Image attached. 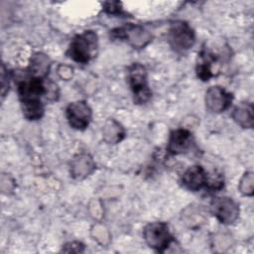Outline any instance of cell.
Returning <instances> with one entry per match:
<instances>
[{"mask_svg": "<svg viewBox=\"0 0 254 254\" xmlns=\"http://www.w3.org/2000/svg\"><path fill=\"white\" fill-rule=\"evenodd\" d=\"M17 80V91L23 115L28 120L40 119L45 111L42 95H47L46 78L33 76L27 72Z\"/></svg>", "mask_w": 254, "mask_h": 254, "instance_id": "1", "label": "cell"}, {"mask_svg": "<svg viewBox=\"0 0 254 254\" xmlns=\"http://www.w3.org/2000/svg\"><path fill=\"white\" fill-rule=\"evenodd\" d=\"M98 50V38L93 31H84L76 35L69 44L67 56L79 64H87L96 55Z\"/></svg>", "mask_w": 254, "mask_h": 254, "instance_id": "2", "label": "cell"}, {"mask_svg": "<svg viewBox=\"0 0 254 254\" xmlns=\"http://www.w3.org/2000/svg\"><path fill=\"white\" fill-rule=\"evenodd\" d=\"M127 79L134 96V102L142 104L151 97V90L148 85L147 70L139 63H134L127 68Z\"/></svg>", "mask_w": 254, "mask_h": 254, "instance_id": "3", "label": "cell"}, {"mask_svg": "<svg viewBox=\"0 0 254 254\" xmlns=\"http://www.w3.org/2000/svg\"><path fill=\"white\" fill-rule=\"evenodd\" d=\"M143 237L150 248L159 252L165 251L173 241V235L170 232L169 226L163 221L148 223L144 227Z\"/></svg>", "mask_w": 254, "mask_h": 254, "instance_id": "4", "label": "cell"}, {"mask_svg": "<svg viewBox=\"0 0 254 254\" xmlns=\"http://www.w3.org/2000/svg\"><path fill=\"white\" fill-rule=\"evenodd\" d=\"M111 35L115 39L127 42L134 49L145 48L151 43L153 36L150 31L140 25L127 24L123 27L112 30Z\"/></svg>", "mask_w": 254, "mask_h": 254, "instance_id": "5", "label": "cell"}, {"mask_svg": "<svg viewBox=\"0 0 254 254\" xmlns=\"http://www.w3.org/2000/svg\"><path fill=\"white\" fill-rule=\"evenodd\" d=\"M169 43L176 51H187L195 42V35L192 28L185 21H175L171 24L168 34Z\"/></svg>", "mask_w": 254, "mask_h": 254, "instance_id": "6", "label": "cell"}, {"mask_svg": "<svg viewBox=\"0 0 254 254\" xmlns=\"http://www.w3.org/2000/svg\"><path fill=\"white\" fill-rule=\"evenodd\" d=\"M210 211L222 224H232L239 216L238 204L228 196H215L210 201Z\"/></svg>", "mask_w": 254, "mask_h": 254, "instance_id": "7", "label": "cell"}, {"mask_svg": "<svg viewBox=\"0 0 254 254\" xmlns=\"http://www.w3.org/2000/svg\"><path fill=\"white\" fill-rule=\"evenodd\" d=\"M65 116L71 128L84 130L90 123L92 111L84 100H77L68 104L65 109Z\"/></svg>", "mask_w": 254, "mask_h": 254, "instance_id": "8", "label": "cell"}, {"mask_svg": "<svg viewBox=\"0 0 254 254\" xmlns=\"http://www.w3.org/2000/svg\"><path fill=\"white\" fill-rule=\"evenodd\" d=\"M233 96L221 86H211L205 92L204 102L206 108L214 113H220L226 110L231 102Z\"/></svg>", "mask_w": 254, "mask_h": 254, "instance_id": "9", "label": "cell"}, {"mask_svg": "<svg viewBox=\"0 0 254 254\" xmlns=\"http://www.w3.org/2000/svg\"><path fill=\"white\" fill-rule=\"evenodd\" d=\"M194 144L192 134L190 130L185 128L176 129L171 132L167 151L172 155H179L189 152Z\"/></svg>", "mask_w": 254, "mask_h": 254, "instance_id": "10", "label": "cell"}, {"mask_svg": "<svg viewBox=\"0 0 254 254\" xmlns=\"http://www.w3.org/2000/svg\"><path fill=\"white\" fill-rule=\"evenodd\" d=\"M207 173L200 165H194L185 171L182 176L183 186L191 190L197 191L206 186Z\"/></svg>", "mask_w": 254, "mask_h": 254, "instance_id": "11", "label": "cell"}, {"mask_svg": "<svg viewBox=\"0 0 254 254\" xmlns=\"http://www.w3.org/2000/svg\"><path fill=\"white\" fill-rule=\"evenodd\" d=\"M95 163L90 155L81 153L73 157L70 162L69 172L73 179H84L93 173Z\"/></svg>", "mask_w": 254, "mask_h": 254, "instance_id": "12", "label": "cell"}, {"mask_svg": "<svg viewBox=\"0 0 254 254\" xmlns=\"http://www.w3.org/2000/svg\"><path fill=\"white\" fill-rule=\"evenodd\" d=\"M217 58L206 51H201L196 63V74L201 80H208L210 77L216 75L218 68Z\"/></svg>", "mask_w": 254, "mask_h": 254, "instance_id": "13", "label": "cell"}, {"mask_svg": "<svg viewBox=\"0 0 254 254\" xmlns=\"http://www.w3.org/2000/svg\"><path fill=\"white\" fill-rule=\"evenodd\" d=\"M181 218L188 227L194 229L204 223L206 216L205 211L201 205L191 204L183 210Z\"/></svg>", "mask_w": 254, "mask_h": 254, "instance_id": "14", "label": "cell"}, {"mask_svg": "<svg viewBox=\"0 0 254 254\" xmlns=\"http://www.w3.org/2000/svg\"><path fill=\"white\" fill-rule=\"evenodd\" d=\"M50 66L51 61L49 57L43 53H36L31 58L27 72L36 77L46 78L49 73Z\"/></svg>", "mask_w": 254, "mask_h": 254, "instance_id": "15", "label": "cell"}, {"mask_svg": "<svg viewBox=\"0 0 254 254\" xmlns=\"http://www.w3.org/2000/svg\"><path fill=\"white\" fill-rule=\"evenodd\" d=\"M253 104L250 102H241L232 111V118L242 128H252L254 125Z\"/></svg>", "mask_w": 254, "mask_h": 254, "instance_id": "16", "label": "cell"}, {"mask_svg": "<svg viewBox=\"0 0 254 254\" xmlns=\"http://www.w3.org/2000/svg\"><path fill=\"white\" fill-rule=\"evenodd\" d=\"M102 136L106 143L117 144L125 136V130L122 125L115 119H108L102 129Z\"/></svg>", "mask_w": 254, "mask_h": 254, "instance_id": "17", "label": "cell"}, {"mask_svg": "<svg viewBox=\"0 0 254 254\" xmlns=\"http://www.w3.org/2000/svg\"><path fill=\"white\" fill-rule=\"evenodd\" d=\"M91 235L94 240H96L99 244L105 246L110 242V234L108 229L102 224H95L91 228Z\"/></svg>", "mask_w": 254, "mask_h": 254, "instance_id": "18", "label": "cell"}, {"mask_svg": "<svg viewBox=\"0 0 254 254\" xmlns=\"http://www.w3.org/2000/svg\"><path fill=\"white\" fill-rule=\"evenodd\" d=\"M239 190L242 194L251 196L254 193V178L253 173L248 172L244 174L239 183Z\"/></svg>", "mask_w": 254, "mask_h": 254, "instance_id": "19", "label": "cell"}, {"mask_svg": "<svg viewBox=\"0 0 254 254\" xmlns=\"http://www.w3.org/2000/svg\"><path fill=\"white\" fill-rule=\"evenodd\" d=\"M223 184L224 179L221 173L214 171L209 175L207 174L205 188L208 189L209 190H219L220 189L223 188Z\"/></svg>", "mask_w": 254, "mask_h": 254, "instance_id": "20", "label": "cell"}, {"mask_svg": "<svg viewBox=\"0 0 254 254\" xmlns=\"http://www.w3.org/2000/svg\"><path fill=\"white\" fill-rule=\"evenodd\" d=\"M103 10L107 14L111 15H121L123 14V9L120 2H105L103 4Z\"/></svg>", "mask_w": 254, "mask_h": 254, "instance_id": "21", "label": "cell"}, {"mask_svg": "<svg viewBox=\"0 0 254 254\" xmlns=\"http://www.w3.org/2000/svg\"><path fill=\"white\" fill-rule=\"evenodd\" d=\"M84 250V245L81 242L78 241H71V242H67L66 244L64 245L63 247V251L64 252H67V253H80L83 252Z\"/></svg>", "mask_w": 254, "mask_h": 254, "instance_id": "22", "label": "cell"}, {"mask_svg": "<svg viewBox=\"0 0 254 254\" xmlns=\"http://www.w3.org/2000/svg\"><path fill=\"white\" fill-rule=\"evenodd\" d=\"M57 72H58V74L60 75L61 78L68 80V79H70L72 77L73 68L71 66H69V65H66V64H60L58 66Z\"/></svg>", "mask_w": 254, "mask_h": 254, "instance_id": "23", "label": "cell"}, {"mask_svg": "<svg viewBox=\"0 0 254 254\" xmlns=\"http://www.w3.org/2000/svg\"><path fill=\"white\" fill-rule=\"evenodd\" d=\"M1 85H2V96L4 97L6 94L7 89H9V79H10V75L9 72H6V68L4 66V64H2V72H1Z\"/></svg>", "mask_w": 254, "mask_h": 254, "instance_id": "24", "label": "cell"}]
</instances>
